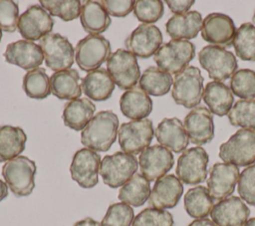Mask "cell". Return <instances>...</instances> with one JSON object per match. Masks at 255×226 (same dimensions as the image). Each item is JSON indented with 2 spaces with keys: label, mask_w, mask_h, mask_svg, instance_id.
I'll list each match as a JSON object with an SVG mask.
<instances>
[{
  "label": "cell",
  "mask_w": 255,
  "mask_h": 226,
  "mask_svg": "<svg viewBox=\"0 0 255 226\" xmlns=\"http://www.w3.org/2000/svg\"><path fill=\"white\" fill-rule=\"evenodd\" d=\"M119 118L112 111L98 113L81 132V142L94 151H108L118 136Z\"/></svg>",
  "instance_id": "obj_1"
},
{
  "label": "cell",
  "mask_w": 255,
  "mask_h": 226,
  "mask_svg": "<svg viewBox=\"0 0 255 226\" xmlns=\"http://www.w3.org/2000/svg\"><path fill=\"white\" fill-rule=\"evenodd\" d=\"M37 166L35 161L19 155L4 163L2 176L12 193L18 197L28 196L35 188Z\"/></svg>",
  "instance_id": "obj_2"
},
{
  "label": "cell",
  "mask_w": 255,
  "mask_h": 226,
  "mask_svg": "<svg viewBox=\"0 0 255 226\" xmlns=\"http://www.w3.org/2000/svg\"><path fill=\"white\" fill-rule=\"evenodd\" d=\"M219 157L236 166L255 163V129H238L220 145Z\"/></svg>",
  "instance_id": "obj_3"
},
{
  "label": "cell",
  "mask_w": 255,
  "mask_h": 226,
  "mask_svg": "<svg viewBox=\"0 0 255 226\" xmlns=\"http://www.w3.org/2000/svg\"><path fill=\"white\" fill-rule=\"evenodd\" d=\"M203 91V77L199 69L194 66H187L175 75L171 96L177 105L192 109L200 103Z\"/></svg>",
  "instance_id": "obj_4"
},
{
  "label": "cell",
  "mask_w": 255,
  "mask_h": 226,
  "mask_svg": "<svg viewBox=\"0 0 255 226\" xmlns=\"http://www.w3.org/2000/svg\"><path fill=\"white\" fill-rule=\"evenodd\" d=\"M138 161L132 154L117 151L101 161L100 174L106 185L118 188L127 183L136 172Z\"/></svg>",
  "instance_id": "obj_5"
},
{
  "label": "cell",
  "mask_w": 255,
  "mask_h": 226,
  "mask_svg": "<svg viewBox=\"0 0 255 226\" xmlns=\"http://www.w3.org/2000/svg\"><path fill=\"white\" fill-rule=\"evenodd\" d=\"M195 56V46L186 40H170L160 46L153 56L157 67L168 73L178 74Z\"/></svg>",
  "instance_id": "obj_6"
},
{
  "label": "cell",
  "mask_w": 255,
  "mask_h": 226,
  "mask_svg": "<svg viewBox=\"0 0 255 226\" xmlns=\"http://www.w3.org/2000/svg\"><path fill=\"white\" fill-rule=\"evenodd\" d=\"M112 54L109 40L101 35H88L80 40L75 49V59L79 68L92 72L104 64Z\"/></svg>",
  "instance_id": "obj_7"
},
{
  "label": "cell",
  "mask_w": 255,
  "mask_h": 226,
  "mask_svg": "<svg viewBox=\"0 0 255 226\" xmlns=\"http://www.w3.org/2000/svg\"><path fill=\"white\" fill-rule=\"evenodd\" d=\"M107 71L122 90L133 89L140 78L136 57L125 49H118L111 54L107 61Z\"/></svg>",
  "instance_id": "obj_8"
},
{
  "label": "cell",
  "mask_w": 255,
  "mask_h": 226,
  "mask_svg": "<svg viewBox=\"0 0 255 226\" xmlns=\"http://www.w3.org/2000/svg\"><path fill=\"white\" fill-rule=\"evenodd\" d=\"M198 61L209 78L216 82L226 81L237 70V61L233 53L218 46L208 45L202 48L198 54Z\"/></svg>",
  "instance_id": "obj_9"
},
{
  "label": "cell",
  "mask_w": 255,
  "mask_h": 226,
  "mask_svg": "<svg viewBox=\"0 0 255 226\" xmlns=\"http://www.w3.org/2000/svg\"><path fill=\"white\" fill-rule=\"evenodd\" d=\"M154 134L149 118L130 120L121 124L118 137L121 148L128 154H138L150 144Z\"/></svg>",
  "instance_id": "obj_10"
},
{
  "label": "cell",
  "mask_w": 255,
  "mask_h": 226,
  "mask_svg": "<svg viewBox=\"0 0 255 226\" xmlns=\"http://www.w3.org/2000/svg\"><path fill=\"white\" fill-rule=\"evenodd\" d=\"M45 64L55 72L68 70L74 64L75 50L71 42L58 33H50L39 41Z\"/></svg>",
  "instance_id": "obj_11"
},
{
  "label": "cell",
  "mask_w": 255,
  "mask_h": 226,
  "mask_svg": "<svg viewBox=\"0 0 255 226\" xmlns=\"http://www.w3.org/2000/svg\"><path fill=\"white\" fill-rule=\"evenodd\" d=\"M208 154L200 146L188 148L178 157L175 173L177 178L188 185L205 181L207 177Z\"/></svg>",
  "instance_id": "obj_12"
},
{
  "label": "cell",
  "mask_w": 255,
  "mask_h": 226,
  "mask_svg": "<svg viewBox=\"0 0 255 226\" xmlns=\"http://www.w3.org/2000/svg\"><path fill=\"white\" fill-rule=\"evenodd\" d=\"M54 19L41 5L29 6L19 17L18 31L27 41L41 40L54 27Z\"/></svg>",
  "instance_id": "obj_13"
},
{
  "label": "cell",
  "mask_w": 255,
  "mask_h": 226,
  "mask_svg": "<svg viewBox=\"0 0 255 226\" xmlns=\"http://www.w3.org/2000/svg\"><path fill=\"white\" fill-rule=\"evenodd\" d=\"M101 156L89 148L79 149L70 166L72 179L83 188H93L99 182Z\"/></svg>",
  "instance_id": "obj_14"
},
{
  "label": "cell",
  "mask_w": 255,
  "mask_h": 226,
  "mask_svg": "<svg viewBox=\"0 0 255 226\" xmlns=\"http://www.w3.org/2000/svg\"><path fill=\"white\" fill-rule=\"evenodd\" d=\"M139 170L149 182L164 176L173 166L174 158L171 151L162 145L154 144L139 154Z\"/></svg>",
  "instance_id": "obj_15"
},
{
  "label": "cell",
  "mask_w": 255,
  "mask_h": 226,
  "mask_svg": "<svg viewBox=\"0 0 255 226\" xmlns=\"http://www.w3.org/2000/svg\"><path fill=\"white\" fill-rule=\"evenodd\" d=\"M239 175V168L234 164L226 162L213 164L207 179V189L212 199L221 201L229 197L234 192Z\"/></svg>",
  "instance_id": "obj_16"
},
{
  "label": "cell",
  "mask_w": 255,
  "mask_h": 226,
  "mask_svg": "<svg viewBox=\"0 0 255 226\" xmlns=\"http://www.w3.org/2000/svg\"><path fill=\"white\" fill-rule=\"evenodd\" d=\"M161 44L162 34L156 26L151 24L138 25L126 40L128 51L141 59L154 55Z\"/></svg>",
  "instance_id": "obj_17"
},
{
  "label": "cell",
  "mask_w": 255,
  "mask_h": 226,
  "mask_svg": "<svg viewBox=\"0 0 255 226\" xmlns=\"http://www.w3.org/2000/svg\"><path fill=\"white\" fill-rule=\"evenodd\" d=\"M236 28L233 20L222 13L208 14L201 27V37L213 46L229 47L233 42Z\"/></svg>",
  "instance_id": "obj_18"
},
{
  "label": "cell",
  "mask_w": 255,
  "mask_h": 226,
  "mask_svg": "<svg viewBox=\"0 0 255 226\" xmlns=\"http://www.w3.org/2000/svg\"><path fill=\"white\" fill-rule=\"evenodd\" d=\"M183 126L188 139L197 145L210 142L214 137L213 117L208 109L199 106L192 109L185 116Z\"/></svg>",
  "instance_id": "obj_19"
},
{
  "label": "cell",
  "mask_w": 255,
  "mask_h": 226,
  "mask_svg": "<svg viewBox=\"0 0 255 226\" xmlns=\"http://www.w3.org/2000/svg\"><path fill=\"white\" fill-rule=\"evenodd\" d=\"M212 221L217 226H243L250 215V209L237 196L218 201L211 210Z\"/></svg>",
  "instance_id": "obj_20"
},
{
  "label": "cell",
  "mask_w": 255,
  "mask_h": 226,
  "mask_svg": "<svg viewBox=\"0 0 255 226\" xmlns=\"http://www.w3.org/2000/svg\"><path fill=\"white\" fill-rule=\"evenodd\" d=\"M183 194L182 182L173 174L157 179L148 198V204L156 209L173 208Z\"/></svg>",
  "instance_id": "obj_21"
},
{
  "label": "cell",
  "mask_w": 255,
  "mask_h": 226,
  "mask_svg": "<svg viewBox=\"0 0 255 226\" xmlns=\"http://www.w3.org/2000/svg\"><path fill=\"white\" fill-rule=\"evenodd\" d=\"M9 64L31 71L42 65L44 55L39 45L27 40H19L7 45L3 54Z\"/></svg>",
  "instance_id": "obj_22"
},
{
  "label": "cell",
  "mask_w": 255,
  "mask_h": 226,
  "mask_svg": "<svg viewBox=\"0 0 255 226\" xmlns=\"http://www.w3.org/2000/svg\"><path fill=\"white\" fill-rule=\"evenodd\" d=\"M157 141L165 148L179 153L189 143L185 128L180 119L176 117H165L156 126L154 131Z\"/></svg>",
  "instance_id": "obj_23"
},
{
  "label": "cell",
  "mask_w": 255,
  "mask_h": 226,
  "mask_svg": "<svg viewBox=\"0 0 255 226\" xmlns=\"http://www.w3.org/2000/svg\"><path fill=\"white\" fill-rule=\"evenodd\" d=\"M202 17L197 11L174 14L165 24L166 33L172 40H188L197 36L202 27Z\"/></svg>",
  "instance_id": "obj_24"
},
{
  "label": "cell",
  "mask_w": 255,
  "mask_h": 226,
  "mask_svg": "<svg viewBox=\"0 0 255 226\" xmlns=\"http://www.w3.org/2000/svg\"><path fill=\"white\" fill-rule=\"evenodd\" d=\"M115 82L106 69L100 68L88 73L82 80V91L92 101L103 102L111 98Z\"/></svg>",
  "instance_id": "obj_25"
},
{
  "label": "cell",
  "mask_w": 255,
  "mask_h": 226,
  "mask_svg": "<svg viewBox=\"0 0 255 226\" xmlns=\"http://www.w3.org/2000/svg\"><path fill=\"white\" fill-rule=\"evenodd\" d=\"M122 113L132 120L143 119L152 111V101L149 96L139 88L126 91L120 99Z\"/></svg>",
  "instance_id": "obj_26"
},
{
  "label": "cell",
  "mask_w": 255,
  "mask_h": 226,
  "mask_svg": "<svg viewBox=\"0 0 255 226\" xmlns=\"http://www.w3.org/2000/svg\"><path fill=\"white\" fill-rule=\"evenodd\" d=\"M202 98L210 113L218 116L228 114L234 101L231 89L224 83L216 81L207 83Z\"/></svg>",
  "instance_id": "obj_27"
},
{
  "label": "cell",
  "mask_w": 255,
  "mask_h": 226,
  "mask_svg": "<svg viewBox=\"0 0 255 226\" xmlns=\"http://www.w3.org/2000/svg\"><path fill=\"white\" fill-rule=\"evenodd\" d=\"M80 75L74 69L55 72L50 77L52 95L60 100H76L82 95Z\"/></svg>",
  "instance_id": "obj_28"
},
{
  "label": "cell",
  "mask_w": 255,
  "mask_h": 226,
  "mask_svg": "<svg viewBox=\"0 0 255 226\" xmlns=\"http://www.w3.org/2000/svg\"><path fill=\"white\" fill-rule=\"evenodd\" d=\"M96 106L87 98L68 102L63 111V121L66 126L74 130H83L94 117Z\"/></svg>",
  "instance_id": "obj_29"
},
{
  "label": "cell",
  "mask_w": 255,
  "mask_h": 226,
  "mask_svg": "<svg viewBox=\"0 0 255 226\" xmlns=\"http://www.w3.org/2000/svg\"><path fill=\"white\" fill-rule=\"evenodd\" d=\"M27 135L19 126L0 125V162L19 156L25 149Z\"/></svg>",
  "instance_id": "obj_30"
},
{
  "label": "cell",
  "mask_w": 255,
  "mask_h": 226,
  "mask_svg": "<svg viewBox=\"0 0 255 226\" xmlns=\"http://www.w3.org/2000/svg\"><path fill=\"white\" fill-rule=\"evenodd\" d=\"M80 20L84 30L90 35H100L110 27L112 22L101 2L97 1H86L82 5Z\"/></svg>",
  "instance_id": "obj_31"
},
{
  "label": "cell",
  "mask_w": 255,
  "mask_h": 226,
  "mask_svg": "<svg viewBox=\"0 0 255 226\" xmlns=\"http://www.w3.org/2000/svg\"><path fill=\"white\" fill-rule=\"evenodd\" d=\"M149 181L139 173H135L127 183H125L119 191V199L133 207L143 205L150 195Z\"/></svg>",
  "instance_id": "obj_32"
},
{
  "label": "cell",
  "mask_w": 255,
  "mask_h": 226,
  "mask_svg": "<svg viewBox=\"0 0 255 226\" xmlns=\"http://www.w3.org/2000/svg\"><path fill=\"white\" fill-rule=\"evenodd\" d=\"M183 202L187 214L196 219L206 218L214 206V200L208 189L202 185L190 188L185 193Z\"/></svg>",
  "instance_id": "obj_33"
},
{
  "label": "cell",
  "mask_w": 255,
  "mask_h": 226,
  "mask_svg": "<svg viewBox=\"0 0 255 226\" xmlns=\"http://www.w3.org/2000/svg\"><path fill=\"white\" fill-rule=\"evenodd\" d=\"M172 83L170 74L156 67H148L140 76L138 87L147 95L159 97L169 92Z\"/></svg>",
  "instance_id": "obj_34"
},
{
  "label": "cell",
  "mask_w": 255,
  "mask_h": 226,
  "mask_svg": "<svg viewBox=\"0 0 255 226\" xmlns=\"http://www.w3.org/2000/svg\"><path fill=\"white\" fill-rule=\"evenodd\" d=\"M22 87L25 94L35 100H43L51 94L50 77L43 68L28 71L23 77Z\"/></svg>",
  "instance_id": "obj_35"
},
{
  "label": "cell",
  "mask_w": 255,
  "mask_h": 226,
  "mask_svg": "<svg viewBox=\"0 0 255 226\" xmlns=\"http://www.w3.org/2000/svg\"><path fill=\"white\" fill-rule=\"evenodd\" d=\"M232 45L236 55L243 61H255V26L243 23L236 29Z\"/></svg>",
  "instance_id": "obj_36"
},
{
  "label": "cell",
  "mask_w": 255,
  "mask_h": 226,
  "mask_svg": "<svg viewBox=\"0 0 255 226\" xmlns=\"http://www.w3.org/2000/svg\"><path fill=\"white\" fill-rule=\"evenodd\" d=\"M228 119L234 126L255 129V99L237 101L228 113Z\"/></svg>",
  "instance_id": "obj_37"
},
{
  "label": "cell",
  "mask_w": 255,
  "mask_h": 226,
  "mask_svg": "<svg viewBox=\"0 0 255 226\" xmlns=\"http://www.w3.org/2000/svg\"><path fill=\"white\" fill-rule=\"evenodd\" d=\"M40 4L50 15L66 22L77 19L81 15L82 5L79 0H40Z\"/></svg>",
  "instance_id": "obj_38"
},
{
  "label": "cell",
  "mask_w": 255,
  "mask_h": 226,
  "mask_svg": "<svg viewBox=\"0 0 255 226\" xmlns=\"http://www.w3.org/2000/svg\"><path fill=\"white\" fill-rule=\"evenodd\" d=\"M230 89L241 100L255 99V72L250 69L236 71L231 77Z\"/></svg>",
  "instance_id": "obj_39"
},
{
  "label": "cell",
  "mask_w": 255,
  "mask_h": 226,
  "mask_svg": "<svg viewBox=\"0 0 255 226\" xmlns=\"http://www.w3.org/2000/svg\"><path fill=\"white\" fill-rule=\"evenodd\" d=\"M134 219V213L131 206L118 202L109 206L101 226H131Z\"/></svg>",
  "instance_id": "obj_40"
},
{
  "label": "cell",
  "mask_w": 255,
  "mask_h": 226,
  "mask_svg": "<svg viewBox=\"0 0 255 226\" xmlns=\"http://www.w3.org/2000/svg\"><path fill=\"white\" fill-rule=\"evenodd\" d=\"M171 213L152 207L141 210L133 219L131 226H173Z\"/></svg>",
  "instance_id": "obj_41"
},
{
  "label": "cell",
  "mask_w": 255,
  "mask_h": 226,
  "mask_svg": "<svg viewBox=\"0 0 255 226\" xmlns=\"http://www.w3.org/2000/svg\"><path fill=\"white\" fill-rule=\"evenodd\" d=\"M164 12V6L160 0L134 1L133 13L142 24H151L158 21Z\"/></svg>",
  "instance_id": "obj_42"
},
{
  "label": "cell",
  "mask_w": 255,
  "mask_h": 226,
  "mask_svg": "<svg viewBox=\"0 0 255 226\" xmlns=\"http://www.w3.org/2000/svg\"><path fill=\"white\" fill-rule=\"evenodd\" d=\"M237 190L242 200L255 206V164L247 166L240 173Z\"/></svg>",
  "instance_id": "obj_43"
},
{
  "label": "cell",
  "mask_w": 255,
  "mask_h": 226,
  "mask_svg": "<svg viewBox=\"0 0 255 226\" xmlns=\"http://www.w3.org/2000/svg\"><path fill=\"white\" fill-rule=\"evenodd\" d=\"M19 7L15 1L0 0V28L5 32H15L19 21Z\"/></svg>",
  "instance_id": "obj_44"
},
{
  "label": "cell",
  "mask_w": 255,
  "mask_h": 226,
  "mask_svg": "<svg viewBox=\"0 0 255 226\" xmlns=\"http://www.w3.org/2000/svg\"><path fill=\"white\" fill-rule=\"evenodd\" d=\"M101 4L109 15L115 17H125L131 13L134 7L133 0H102Z\"/></svg>",
  "instance_id": "obj_45"
},
{
  "label": "cell",
  "mask_w": 255,
  "mask_h": 226,
  "mask_svg": "<svg viewBox=\"0 0 255 226\" xmlns=\"http://www.w3.org/2000/svg\"><path fill=\"white\" fill-rule=\"evenodd\" d=\"M194 0H166L165 3L167 4L168 8L172 13L182 14L188 12V9L194 4Z\"/></svg>",
  "instance_id": "obj_46"
},
{
  "label": "cell",
  "mask_w": 255,
  "mask_h": 226,
  "mask_svg": "<svg viewBox=\"0 0 255 226\" xmlns=\"http://www.w3.org/2000/svg\"><path fill=\"white\" fill-rule=\"evenodd\" d=\"M187 226H217V225L212 220H209L208 218H202V219L193 220Z\"/></svg>",
  "instance_id": "obj_47"
},
{
  "label": "cell",
  "mask_w": 255,
  "mask_h": 226,
  "mask_svg": "<svg viewBox=\"0 0 255 226\" xmlns=\"http://www.w3.org/2000/svg\"><path fill=\"white\" fill-rule=\"evenodd\" d=\"M74 226H101V223L90 218V217H87L85 219H82V220L76 222L74 224Z\"/></svg>",
  "instance_id": "obj_48"
},
{
  "label": "cell",
  "mask_w": 255,
  "mask_h": 226,
  "mask_svg": "<svg viewBox=\"0 0 255 226\" xmlns=\"http://www.w3.org/2000/svg\"><path fill=\"white\" fill-rule=\"evenodd\" d=\"M8 195V186L7 184L0 179V202L5 199Z\"/></svg>",
  "instance_id": "obj_49"
},
{
  "label": "cell",
  "mask_w": 255,
  "mask_h": 226,
  "mask_svg": "<svg viewBox=\"0 0 255 226\" xmlns=\"http://www.w3.org/2000/svg\"><path fill=\"white\" fill-rule=\"evenodd\" d=\"M243 226H255V217L248 219L247 222Z\"/></svg>",
  "instance_id": "obj_50"
},
{
  "label": "cell",
  "mask_w": 255,
  "mask_h": 226,
  "mask_svg": "<svg viewBox=\"0 0 255 226\" xmlns=\"http://www.w3.org/2000/svg\"><path fill=\"white\" fill-rule=\"evenodd\" d=\"M1 39H2V30L0 28V41H1Z\"/></svg>",
  "instance_id": "obj_51"
},
{
  "label": "cell",
  "mask_w": 255,
  "mask_h": 226,
  "mask_svg": "<svg viewBox=\"0 0 255 226\" xmlns=\"http://www.w3.org/2000/svg\"><path fill=\"white\" fill-rule=\"evenodd\" d=\"M253 21H254V23H255V12H254V15H253Z\"/></svg>",
  "instance_id": "obj_52"
}]
</instances>
